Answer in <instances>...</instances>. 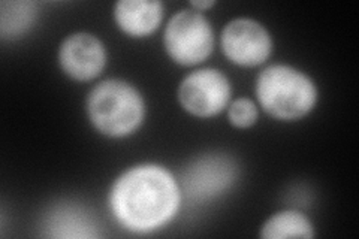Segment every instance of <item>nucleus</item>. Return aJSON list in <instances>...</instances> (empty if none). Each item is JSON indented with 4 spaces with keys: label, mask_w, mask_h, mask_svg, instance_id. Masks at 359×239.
<instances>
[{
    "label": "nucleus",
    "mask_w": 359,
    "mask_h": 239,
    "mask_svg": "<svg viewBox=\"0 0 359 239\" xmlns=\"http://www.w3.org/2000/svg\"><path fill=\"white\" fill-rule=\"evenodd\" d=\"M163 43L168 55L183 66L207 60L215 48V32L208 20L195 9H182L168 21Z\"/></svg>",
    "instance_id": "obj_4"
},
{
    "label": "nucleus",
    "mask_w": 359,
    "mask_h": 239,
    "mask_svg": "<svg viewBox=\"0 0 359 239\" xmlns=\"http://www.w3.org/2000/svg\"><path fill=\"white\" fill-rule=\"evenodd\" d=\"M232 87L228 76L217 69H199L189 74L178 88L184 111L199 118L220 114L231 102Z\"/></svg>",
    "instance_id": "obj_5"
},
{
    "label": "nucleus",
    "mask_w": 359,
    "mask_h": 239,
    "mask_svg": "<svg viewBox=\"0 0 359 239\" xmlns=\"http://www.w3.org/2000/svg\"><path fill=\"white\" fill-rule=\"evenodd\" d=\"M228 118L233 128L247 129L252 128L259 118V112L252 99L240 97L232 100L228 107Z\"/></svg>",
    "instance_id": "obj_13"
},
{
    "label": "nucleus",
    "mask_w": 359,
    "mask_h": 239,
    "mask_svg": "<svg viewBox=\"0 0 359 239\" xmlns=\"http://www.w3.org/2000/svg\"><path fill=\"white\" fill-rule=\"evenodd\" d=\"M238 174L237 163L226 154H207L196 158L180 179L182 193L195 202L211 200L229 190Z\"/></svg>",
    "instance_id": "obj_6"
},
{
    "label": "nucleus",
    "mask_w": 359,
    "mask_h": 239,
    "mask_svg": "<svg viewBox=\"0 0 359 239\" xmlns=\"http://www.w3.org/2000/svg\"><path fill=\"white\" fill-rule=\"evenodd\" d=\"M38 8L33 2H2L0 5V35L11 41L20 38L33 26Z\"/></svg>",
    "instance_id": "obj_11"
},
{
    "label": "nucleus",
    "mask_w": 359,
    "mask_h": 239,
    "mask_svg": "<svg viewBox=\"0 0 359 239\" xmlns=\"http://www.w3.org/2000/svg\"><path fill=\"white\" fill-rule=\"evenodd\" d=\"M114 18L126 35L149 36L162 22L163 5L157 0H121L116 4Z\"/></svg>",
    "instance_id": "obj_9"
},
{
    "label": "nucleus",
    "mask_w": 359,
    "mask_h": 239,
    "mask_svg": "<svg viewBox=\"0 0 359 239\" xmlns=\"http://www.w3.org/2000/svg\"><path fill=\"white\" fill-rule=\"evenodd\" d=\"M314 236L313 224L304 214L295 210H286L269 217L261 229V238L285 239V238H306Z\"/></svg>",
    "instance_id": "obj_10"
},
{
    "label": "nucleus",
    "mask_w": 359,
    "mask_h": 239,
    "mask_svg": "<svg viewBox=\"0 0 359 239\" xmlns=\"http://www.w3.org/2000/svg\"><path fill=\"white\" fill-rule=\"evenodd\" d=\"M47 231L53 238H92L96 235L90 219L75 208H60L51 214Z\"/></svg>",
    "instance_id": "obj_12"
},
{
    "label": "nucleus",
    "mask_w": 359,
    "mask_h": 239,
    "mask_svg": "<svg viewBox=\"0 0 359 239\" xmlns=\"http://www.w3.org/2000/svg\"><path fill=\"white\" fill-rule=\"evenodd\" d=\"M220 43L232 63L245 67L262 64L273 51V39L265 26L245 17L235 18L224 26Z\"/></svg>",
    "instance_id": "obj_7"
},
{
    "label": "nucleus",
    "mask_w": 359,
    "mask_h": 239,
    "mask_svg": "<svg viewBox=\"0 0 359 239\" xmlns=\"http://www.w3.org/2000/svg\"><path fill=\"white\" fill-rule=\"evenodd\" d=\"M182 189L166 168L138 165L111 187L109 207L116 220L135 233H149L170 223L182 203Z\"/></svg>",
    "instance_id": "obj_1"
},
{
    "label": "nucleus",
    "mask_w": 359,
    "mask_h": 239,
    "mask_svg": "<svg viewBox=\"0 0 359 239\" xmlns=\"http://www.w3.org/2000/svg\"><path fill=\"white\" fill-rule=\"evenodd\" d=\"M216 5V2H211V0H204V2H192L190 4V6H192V9L198 11V13H201V11H205V9H210Z\"/></svg>",
    "instance_id": "obj_14"
},
{
    "label": "nucleus",
    "mask_w": 359,
    "mask_h": 239,
    "mask_svg": "<svg viewBox=\"0 0 359 239\" xmlns=\"http://www.w3.org/2000/svg\"><path fill=\"white\" fill-rule=\"evenodd\" d=\"M87 114L95 129L109 138H125L137 132L145 118V102L132 84L107 79L87 97Z\"/></svg>",
    "instance_id": "obj_3"
},
{
    "label": "nucleus",
    "mask_w": 359,
    "mask_h": 239,
    "mask_svg": "<svg viewBox=\"0 0 359 239\" xmlns=\"http://www.w3.org/2000/svg\"><path fill=\"white\" fill-rule=\"evenodd\" d=\"M59 63L75 81H90L99 76L107 64L105 45L92 33H74L60 45Z\"/></svg>",
    "instance_id": "obj_8"
},
{
    "label": "nucleus",
    "mask_w": 359,
    "mask_h": 239,
    "mask_svg": "<svg viewBox=\"0 0 359 239\" xmlns=\"http://www.w3.org/2000/svg\"><path fill=\"white\" fill-rule=\"evenodd\" d=\"M256 96L273 118L294 121L306 117L318 102L313 79L287 64H271L257 75Z\"/></svg>",
    "instance_id": "obj_2"
}]
</instances>
